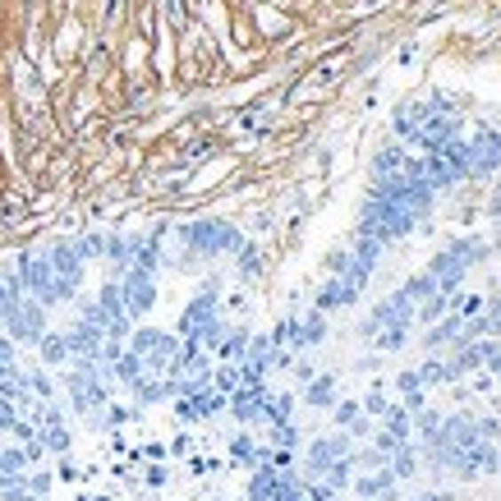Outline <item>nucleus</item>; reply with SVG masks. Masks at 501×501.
<instances>
[{
    "instance_id": "nucleus-3",
    "label": "nucleus",
    "mask_w": 501,
    "mask_h": 501,
    "mask_svg": "<svg viewBox=\"0 0 501 501\" xmlns=\"http://www.w3.org/2000/svg\"><path fill=\"white\" fill-rule=\"evenodd\" d=\"M308 401H313V405H327V401H331V382H318V386L308 391Z\"/></svg>"
},
{
    "instance_id": "nucleus-2",
    "label": "nucleus",
    "mask_w": 501,
    "mask_h": 501,
    "mask_svg": "<svg viewBox=\"0 0 501 501\" xmlns=\"http://www.w3.org/2000/svg\"><path fill=\"white\" fill-rule=\"evenodd\" d=\"M359 492H363V497H382V492H391V473H373V479H363Z\"/></svg>"
},
{
    "instance_id": "nucleus-1",
    "label": "nucleus",
    "mask_w": 501,
    "mask_h": 501,
    "mask_svg": "<svg viewBox=\"0 0 501 501\" xmlns=\"http://www.w3.org/2000/svg\"><path fill=\"white\" fill-rule=\"evenodd\" d=\"M124 295H129V308H134V313H143V308L152 304V285H147L143 276H134V281L124 285Z\"/></svg>"
}]
</instances>
